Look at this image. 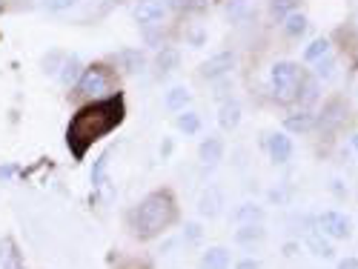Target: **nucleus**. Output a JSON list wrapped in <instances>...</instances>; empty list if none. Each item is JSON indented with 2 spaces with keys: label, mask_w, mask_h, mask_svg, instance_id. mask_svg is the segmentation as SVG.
I'll use <instances>...</instances> for the list:
<instances>
[{
  "label": "nucleus",
  "mask_w": 358,
  "mask_h": 269,
  "mask_svg": "<svg viewBox=\"0 0 358 269\" xmlns=\"http://www.w3.org/2000/svg\"><path fill=\"white\" fill-rule=\"evenodd\" d=\"M127 121V98L124 92H115L109 98H98V101H86L66 124V149L75 158V163H80L86 158V152L92 149L98 140H103L106 135H112L117 126Z\"/></svg>",
  "instance_id": "obj_1"
},
{
  "label": "nucleus",
  "mask_w": 358,
  "mask_h": 269,
  "mask_svg": "<svg viewBox=\"0 0 358 269\" xmlns=\"http://www.w3.org/2000/svg\"><path fill=\"white\" fill-rule=\"evenodd\" d=\"M178 218H181V212H178L172 189H155L143 195L127 212V229L138 241H155L178 224Z\"/></svg>",
  "instance_id": "obj_2"
},
{
  "label": "nucleus",
  "mask_w": 358,
  "mask_h": 269,
  "mask_svg": "<svg viewBox=\"0 0 358 269\" xmlns=\"http://www.w3.org/2000/svg\"><path fill=\"white\" fill-rule=\"evenodd\" d=\"M115 69L103 66V64H92L86 66L80 80L72 86V98L78 101H98V98H109L115 95Z\"/></svg>",
  "instance_id": "obj_3"
},
{
  "label": "nucleus",
  "mask_w": 358,
  "mask_h": 269,
  "mask_svg": "<svg viewBox=\"0 0 358 269\" xmlns=\"http://www.w3.org/2000/svg\"><path fill=\"white\" fill-rule=\"evenodd\" d=\"M298 78H301V66L292 64V61H278L270 69V86H273V95L281 103H289L295 98V86Z\"/></svg>",
  "instance_id": "obj_4"
},
{
  "label": "nucleus",
  "mask_w": 358,
  "mask_h": 269,
  "mask_svg": "<svg viewBox=\"0 0 358 269\" xmlns=\"http://www.w3.org/2000/svg\"><path fill=\"white\" fill-rule=\"evenodd\" d=\"M315 229L330 238V241H350L352 221L344 212H338V209H324L321 215H315Z\"/></svg>",
  "instance_id": "obj_5"
},
{
  "label": "nucleus",
  "mask_w": 358,
  "mask_h": 269,
  "mask_svg": "<svg viewBox=\"0 0 358 269\" xmlns=\"http://www.w3.org/2000/svg\"><path fill=\"white\" fill-rule=\"evenodd\" d=\"M347 101L344 98H330L324 106H321V112L315 115V129L318 132H338L341 126H344V121H347Z\"/></svg>",
  "instance_id": "obj_6"
},
{
  "label": "nucleus",
  "mask_w": 358,
  "mask_h": 269,
  "mask_svg": "<svg viewBox=\"0 0 358 269\" xmlns=\"http://www.w3.org/2000/svg\"><path fill=\"white\" fill-rule=\"evenodd\" d=\"M166 6H164V0H138L135 3V20L138 26L143 29H161L164 20H166Z\"/></svg>",
  "instance_id": "obj_7"
},
{
  "label": "nucleus",
  "mask_w": 358,
  "mask_h": 269,
  "mask_svg": "<svg viewBox=\"0 0 358 269\" xmlns=\"http://www.w3.org/2000/svg\"><path fill=\"white\" fill-rule=\"evenodd\" d=\"M232 66H235V52H218L210 57V61L201 64V78L203 80H221L232 72Z\"/></svg>",
  "instance_id": "obj_8"
},
{
  "label": "nucleus",
  "mask_w": 358,
  "mask_h": 269,
  "mask_svg": "<svg viewBox=\"0 0 358 269\" xmlns=\"http://www.w3.org/2000/svg\"><path fill=\"white\" fill-rule=\"evenodd\" d=\"M266 149H270L273 163L275 166H284L292 158V138L287 132H273L270 138H266Z\"/></svg>",
  "instance_id": "obj_9"
},
{
  "label": "nucleus",
  "mask_w": 358,
  "mask_h": 269,
  "mask_svg": "<svg viewBox=\"0 0 358 269\" xmlns=\"http://www.w3.org/2000/svg\"><path fill=\"white\" fill-rule=\"evenodd\" d=\"M112 64L127 75H138L146 66V54H143V49H121L112 54Z\"/></svg>",
  "instance_id": "obj_10"
},
{
  "label": "nucleus",
  "mask_w": 358,
  "mask_h": 269,
  "mask_svg": "<svg viewBox=\"0 0 358 269\" xmlns=\"http://www.w3.org/2000/svg\"><path fill=\"white\" fill-rule=\"evenodd\" d=\"M315 129V112L310 109H298L284 117V132L287 135H310Z\"/></svg>",
  "instance_id": "obj_11"
},
{
  "label": "nucleus",
  "mask_w": 358,
  "mask_h": 269,
  "mask_svg": "<svg viewBox=\"0 0 358 269\" xmlns=\"http://www.w3.org/2000/svg\"><path fill=\"white\" fill-rule=\"evenodd\" d=\"M318 95H321V86H318V78L315 75H304L301 72V78H298V86H295V103L298 106H310V103H315L318 101Z\"/></svg>",
  "instance_id": "obj_12"
},
{
  "label": "nucleus",
  "mask_w": 358,
  "mask_h": 269,
  "mask_svg": "<svg viewBox=\"0 0 358 269\" xmlns=\"http://www.w3.org/2000/svg\"><path fill=\"white\" fill-rule=\"evenodd\" d=\"M198 158L203 166H218L224 161V140L221 138H203L198 143Z\"/></svg>",
  "instance_id": "obj_13"
},
{
  "label": "nucleus",
  "mask_w": 358,
  "mask_h": 269,
  "mask_svg": "<svg viewBox=\"0 0 358 269\" xmlns=\"http://www.w3.org/2000/svg\"><path fill=\"white\" fill-rule=\"evenodd\" d=\"M229 261H232V252L227 247H210L201 255L198 266L201 269H229Z\"/></svg>",
  "instance_id": "obj_14"
},
{
  "label": "nucleus",
  "mask_w": 358,
  "mask_h": 269,
  "mask_svg": "<svg viewBox=\"0 0 358 269\" xmlns=\"http://www.w3.org/2000/svg\"><path fill=\"white\" fill-rule=\"evenodd\" d=\"M221 206H224V195H221V189L210 187V189L201 195V201H198V212H201L203 218H218V215H221Z\"/></svg>",
  "instance_id": "obj_15"
},
{
  "label": "nucleus",
  "mask_w": 358,
  "mask_h": 269,
  "mask_svg": "<svg viewBox=\"0 0 358 269\" xmlns=\"http://www.w3.org/2000/svg\"><path fill=\"white\" fill-rule=\"evenodd\" d=\"M264 218H266L264 206H261V203H252V201L235 206V212H232V221H235L238 226H241V224H264Z\"/></svg>",
  "instance_id": "obj_16"
},
{
  "label": "nucleus",
  "mask_w": 358,
  "mask_h": 269,
  "mask_svg": "<svg viewBox=\"0 0 358 269\" xmlns=\"http://www.w3.org/2000/svg\"><path fill=\"white\" fill-rule=\"evenodd\" d=\"M238 124H241V103L238 101H224L221 109H218V126L224 132H232V129H238Z\"/></svg>",
  "instance_id": "obj_17"
},
{
  "label": "nucleus",
  "mask_w": 358,
  "mask_h": 269,
  "mask_svg": "<svg viewBox=\"0 0 358 269\" xmlns=\"http://www.w3.org/2000/svg\"><path fill=\"white\" fill-rule=\"evenodd\" d=\"M83 69H86V66L80 64V57H78V54H66V57H64V66H61V72H57V80H61L64 86H69V89H72V86L80 80Z\"/></svg>",
  "instance_id": "obj_18"
},
{
  "label": "nucleus",
  "mask_w": 358,
  "mask_h": 269,
  "mask_svg": "<svg viewBox=\"0 0 358 269\" xmlns=\"http://www.w3.org/2000/svg\"><path fill=\"white\" fill-rule=\"evenodd\" d=\"M178 64H181V54H178V49H175V46H161V52H158V57H155L158 78H164V75L175 72V69H178Z\"/></svg>",
  "instance_id": "obj_19"
},
{
  "label": "nucleus",
  "mask_w": 358,
  "mask_h": 269,
  "mask_svg": "<svg viewBox=\"0 0 358 269\" xmlns=\"http://www.w3.org/2000/svg\"><path fill=\"white\" fill-rule=\"evenodd\" d=\"M307 29H310V20H307V15H301V12H289V15L284 17V35L292 38V41L304 38Z\"/></svg>",
  "instance_id": "obj_20"
},
{
  "label": "nucleus",
  "mask_w": 358,
  "mask_h": 269,
  "mask_svg": "<svg viewBox=\"0 0 358 269\" xmlns=\"http://www.w3.org/2000/svg\"><path fill=\"white\" fill-rule=\"evenodd\" d=\"M164 103H166L169 112H184L192 103V92H189L187 86H172L169 92H166V98H164Z\"/></svg>",
  "instance_id": "obj_21"
},
{
  "label": "nucleus",
  "mask_w": 358,
  "mask_h": 269,
  "mask_svg": "<svg viewBox=\"0 0 358 269\" xmlns=\"http://www.w3.org/2000/svg\"><path fill=\"white\" fill-rule=\"evenodd\" d=\"M266 238V229H264V224H241L235 229V244H261Z\"/></svg>",
  "instance_id": "obj_22"
},
{
  "label": "nucleus",
  "mask_w": 358,
  "mask_h": 269,
  "mask_svg": "<svg viewBox=\"0 0 358 269\" xmlns=\"http://www.w3.org/2000/svg\"><path fill=\"white\" fill-rule=\"evenodd\" d=\"M307 249H310L315 258H333V255H336V249H333V244H330V238L321 235L318 229H313V232L307 235Z\"/></svg>",
  "instance_id": "obj_23"
},
{
  "label": "nucleus",
  "mask_w": 358,
  "mask_h": 269,
  "mask_svg": "<svg viewBox=\"0 0 358 269\" xmlns=\"http://www.w3.org/2000/svg\"><path fill=\"white\" fill-rule=\"evenodd\" d=\"M112 155H115V149H106V152L92 163V172H89V184H92L95 189H98V187H103V177H106V169H109Z\"/></svg>",
  "instance_id": "obj_24"
},
{
  "label": "nucleus",
  "mask_w": 358,
  "mask_h": 269,
  "mask_svg": "<svg viewBox=\"0 0 358 269\" xmlns=\"http://www.w3.org/2000/svg\"><path fill=\"white\" fill-rule=\"evenodd\" d=\"M175 126L181 129L184 135H198V132H201V115L192 112V109H184L181 115L175 117Z\"/></svg>",
  "instance_id": "obj_25"
},
{
  "label": "nucleus",
  "mask_w": 358,
  "mask_h": 269,
  "mask_svg": "<svg viewBox=\"0 0 358 269\" xmlns=\"http://www.w3.org/2000/svg\"><path fill=\"white\" fill-rule=\"evenodd\" d=\"M327 54H330V41H327V38H315V41L304 49V61H307V64H318L321 57H327Z\"/></svg>",
  "instance_id": "obj_26"
},
{
  "label": "nucleus",
  "mask_w": 358,
  "mask_h": 269,
  "mask_svg": "<svg viewBox=\"0 0 358 269\" xmlns=\"http://www.w3.org/2000/svg\"><path fill=\"white\" fill-rule=\"evenodd\" d=\"M64 57H66V54H64L61 49H52V52H46V57H43V72L57 78V72H61V66H64Z\"/></svg>",
  "instance_id": "obj_27"
},
{
  "label": "nucleus",
  "mask_w": 358,
  "mask_h": 269,
  "mask_svg": "<svg viewBox=\"0 0 358 269\" xmlns=\"http://www.w3.org/2000/svg\"><path fill=\"white\" fill-rule=\"evenodd\" d=\"M336 57L333 54H327V57H321V61L315 64V78L318 80H333L336 78Z\"/></svg>",
  "instance_id": "obj_28"
},
{
  "label": "nucleus",
  "mask_w": 358,
  "mask_h": 269,
  "mask_svg": "<svg viewBox=\"0 0 358 269\" xmlns=\"http://www.w3.org/2000/svg\"><path fill=\"white\" fill-rule=\"evenodd\" d=\"M298 9V0H270V12H273V17H278V20H284L289 12H295Z\"/></svg>",
  "instance_id": "obj_29"
},
{
  "label": "nucleus",
  "mask_w": 358,
  "mask_h": 269,
  "mask_svg": "<svg viewBox=\"0 0 358 269\" xmlns=\"http://www.w3.org/2000/svg\"><path fill=\"white\" fill-rule=\"evenodd\" d=\"M181 235H184L187 244H201V241H203V226H201L198 221H187Z\"/></svg>",
  "instance_id": "obj_30"
},
{
  "label": "nucleus",
  "mask_w": 358,
  "mask_h": 269,
  "mask_svg": "<svg viewBox=\"0 0 358 269\" xmlns=\"http://www.w3.org/2000/svg\"><path fill=\"white\" fill-rule=\"evenodd\" d=\"M41 6H43L49 15H61V12L75 9V6H78V0H43Z\"/></svg>",
  "instance_id": "obj_31"
},
{
  "label": "nucleus",
  "mask_w": 358,
  "mask_h": 269,
  "mask_svg": "<svg viewBox=\"0 0 358 269\" xmlns=\"http://www.w3.org/2000/svg\"><path fill=\"white\" fill-rule=\"evenodd\" d=\"M227 17L229 20H241L247 15V0H227Z\"/></svg>",
  "instance_id": "obj_32"
},
{
  "label": "nucleus",
  "mask_w": 358,
  "mask_h": 269,
  "mask_svg": "<svg viewBox=\"0 0 358 269\" xmlns=\"http://www.w3.org/2000/svg\"><path fill=\"white\" fill-rule=\"evenodd\" d=\"M0 269H23L20 266V255H17V249L9 244V252H6V258H3V266Z\"/></svg>",
  "instance_id": "obj_33"
},
{
  "label": "nucleus",
  "mask_w": 358,
  "mask_h": 269,
  "mask_svg": "<svg viewBox=\"0 0 358 269\" xmlns=\"http://www.w3.org/2000/svg\"><path fill=\"white\" fill-rule=\"evenodd\" d=\"M117 269H152V266H149L143 258H127V261H121Z\"/></svg>",
  "instance_id": "obj_34"
},
{
  "label": "nucleus",
  "mask_w": 358,
  "mask_h": 269,
  "mask_svg": "<svg viewBox=\"0 0 358 269\" xmlns=\"http://www.w3.org/2000/svg\"><path fill=\"white\" fill-rule=\"evenodd\" d=\"M330 192L336 198H347V184L341 181V177H333V181H330Z\"/></svg>",
  "instance_id": "obj_35"
},
{
  "label": "nucleus",
  "mask_w": 358,
  "mask_h": 269,
  "mask_svg": "<svg viewBox=\"0 0 358 269\" xmlns=\"http://www.w3.org/2000/svg\"><path fill=\"white\" fill-rule=\"evenodd\" d=\"M235 269H264V263L258 258H241L235 263Z\"/></svg>",
  "instance_id": "obj_36"
},
{
  "label": "nucleus",
  "mask_w": 358,
  "mask_h": 269,
  "mask_svg": "<svg viewBox=\"0 0 358 269\" xmlns=\"http://www.w3.org/2000/svg\"><path fill=\"white\" fill-rule=\"evenodd\" d=\"M336 269H358V258L347 255V258H341V261L336 263Z\"/></svg>",
  "instance_id": "obj_37"
},
{
  "label": "nucleus",
  "mask_w": 358,
  "mask_h": 269,
  "mask_svg": "<svg viewBox=\"0 0 358 269\" xmlns=\"http://www.w3.org/2000/svg\"><path fill=\"white\" fill-rule=\"evenodd\" d=\"M206 6V0H184V12H201Z\"/></svg>",
  "instance_id": "obj_38"
},
{
  "label": "nucleus",
  "mask_w": 358,
  "mask_h": 269,
  "mask_svg": "<svg viewBox=\"0 0 358 269\" xmlns=\"http://www.w3.org/2000/svg\"><path fill=\"white\" fill-rule=\"evenodd\" d=\"M17 172V166L15 163H6V166H0V181H9V177Z\"/></svg>",
  "instance_id": "obj_39"
},
{
  "label": "nucleus",
  "mask_w": 358,
  "mask_h": 269,
  "mask_svg": "<svg viewBox=\"0 0 358 269\" xmlns=\"http://www.w3.org/2000/svg\"><path fill=\"white\" fill-rule=\"evenodd\" d=\"M298 249H301V247H298V241H287V244H284V255H287V258L298 255Z\"/></svg>",
  "instance_id": "obj_40"
},
{
  "label": "nucleus",
  "mask_w": 358,
  "mask_h": 269,
  "mask_svg": "<svg viewBox=\"0 0 358 269\" xmlns=\"http://www.w3.org/2000/svg\"><path fill=\"white\" fill-rule=\"evenodd\" d=\"M6 247H9V244H6V241H0V266H3V258H6V252H3V249H6Z\"/></svg>",
  "instance_id": "obj_41"
},
{
  "label": "nucleus",
  "mask_w": 358,
  "mask_h": 269,
  "mask_svg": "<svg viewBox=\"0 0 358 269\" xmlns=\"http://www.w3.org/2000/svg\"><path fill=\"white\" fill-rule=\"evenodd\" d=\"M192 43L201 46V43H203V32H195V35H192Z\"/></svg>",
  "instance_id": "obj_42"
},
{
  "label": "nucleus",
  "mask_w": 358,
  "mask_h": 269,
  "mask_svg": "<svg viewBox=\"0 0 358 269\" xmlns=\"http://www.w3.org/2000/svg\"><path fill=\"white\" fill-rule=\"evenodd\" d=\"M350 146H352V149H355V152H358V132H355V135L350 138Z\"/></svg>",
  "instance_id": "obj_43"
}]
</instances>
